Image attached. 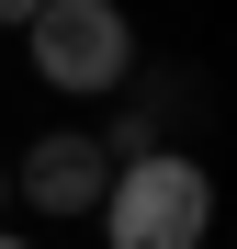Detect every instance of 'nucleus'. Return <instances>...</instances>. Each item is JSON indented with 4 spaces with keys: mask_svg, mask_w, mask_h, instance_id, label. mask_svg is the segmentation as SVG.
<instances>
[{
    "mask_svg": "<svg viewBox=\"0 0 237 249\" xmlns=\"http://www.w3.org/2000/svg\"><path fill=\"white\" fill-rule=\"evenodd\" d=\"M204 227H215V170L192 147L113 159V181H102V238L113 249H204Z\"/></svg>",
    "mask_w": 237,
    "mask_h": 249,
    "instance_id": "nucleus-1",
    "label": "nucleus"
},
{
    "mask_svg": "<svg viewBox=\"0 0 237 249\" xmlns=\"http://www.w3.org/2000/svg\"><path fill=\"white\" fill-rule=\"evenodd\" d=\"M23 46H34V79H46V91L102 102V91H125V68H136V23L113 12V0H46V12L23 23Z\"/></svg>",
    "mask_w": 237,
    "mask_h": 249,
    "instance_id": "nucleus-2",
    "label": "nucleus"
},
{
    "mask_svg": "<svg viewBox=\"0 0 237 249\" xmlns=\"http://www.w3.org/2000/svg\"><path fill=\"white\" fill-rule=\"evenodd\" d=\"M102 181H113V159H102V136H34L23 147V170H12V193L34 204V215H102Z\"/></svg>",
    "mask_w": 237,
    "mask_h": 249,
    "instance_id": "nucleus-3",
    "label": "nucleus"
},
{
    "mask_svg": "<svg viewBox=\"0 0 237 249\" xmlns=\"http://www.w3.org/2000/svg\"><path fill=\"white\" fill-rule=\"evenodd\" d=\"M34 12H46V0H0V23H34Z\"/></svg>",
    "mask_w": 237,
    "mask_h": 249,
    "instance_id": "nucleus-4",
    "label": "nucleus"
},
{
    "mask_svg": "<svg viewBox=\"0 0 237 249\" xmlns=\"http://www.w3.org/2000/svg\"><path fill=\"white\" fill-rule=\"evenodd\" d=\"M0 249H34V238H12V227H0Z\"/></svg>",
    "mask_w": 237,
    "mask_h": 249,
    "instance_id": "nucleus-5",
    "label": "nucleus"
},
{
    "mask_svg": "<svg viewBox=\"0 0 237 249\" xmlns=\"http://www.w3.org/2000/svg\"><path fill=\"white\" fill-rule=\"evenodd\" d=\"M0 204H12V170H0Z\"/></svg>",
    "mask_w": 237,
    "mask_h": 249,
    "instance_id": "nucleus-6",
    "label": "nucleus"
}]
</instances>
